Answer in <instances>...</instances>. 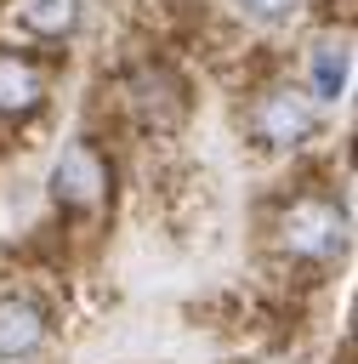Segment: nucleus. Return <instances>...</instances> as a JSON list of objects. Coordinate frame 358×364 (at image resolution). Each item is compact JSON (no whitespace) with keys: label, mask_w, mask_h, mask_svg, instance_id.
<instances>
[{"label":"nucleus","mask_w":358,"mask_h":364,"mask_svg":"<svg viewBox=\"0 0 358 364\" xmlns=\"http://www.w3.org/2000/svg\"><path fill=\"white\" fill-rule=\"evenodd\" d=\"M45 102V68L28 51L0 46V119H28Z\"/></svg>","instance_id":"0eeeda50"},{"label":"nucleus","mask_w":358,"mask_h":364,"mask_svg":"<svg viewBox=\"0 0 358 364\" xmlns=\"http://www.w3.org/2000/svg\"><path fill=\"white\" fill-rule=\"evenodd\" d=\"M347 85H352V46H347V34H324L307 51V85L301 91L324 108V102H341Z\"/></svg>","instance_id":"423d86ee"},{"label":"nucleus","mask_w":358,"mask_h":364,"mask_svg":"<svg viewBox=\"0 0 358 364\" xmlns=\"http://www.w3.org/2000/svg\"><path fill=\"white\" fill-rule=\"evenodd\" d=\"M125 108L148 136H170L188 119V85H182V74L170 63L148 57V63H136L125 74Z\"/></svg>","instance_id":"20e7f679"},{"label":"nucleus","mask_w":358,"mask_h":364,"mask_svg":"<svg viewBox=\"0 0 358 364\" xmlns=\"http://www.w3.org/2000/svg\"><path fill=\"white\" fill-rule=\"evenodd\" d=\"M244 119H250V136L261 142V148H301L307 136H318V102L301 91V85H290V80H273V85H261L256 97H250V108H244Z\"/></svg>","instance_id":"7ed1b4c3"},{"label":"nucleus","mask_w":358,"mask_h":364,"mask_svg":"<svg viewBox=\"0 0 358 364\" xmlns=\"http://www.w3.org/2000/svg\"><path fill=\"white\" fill-rule=\"evenodd\" d=\"M114 193V159L97 136H74L63 142V154L51 159V199L63 216H97Z\"/></svg>","instance_id":"f03ea898"},{"label":"nucleus","mask_w":358,"mask_h":364,"mask_svg":"<svg viewBox=\"0 0 358 364\" xmlns=\"http://www.w3.org/2000/svg\"><path fill=\"white\" fill-rule=\"evenodd\" d=\"M51 341V313L28 290L0 296V364H34Z\"/></svg>","instance_id":"39448f33"},{"label":"nucleus","mask_w":358,"mask_h":364,"mask_svg":"<svg viewBox=\"0 0 358 364\" xmlns=\"http://www.w3.org/2000/svg\"><path fill=\"white\" fill-rule=\"evenodd\" d=\"M85 0H11V23L34 40H68L80 28Z\"/></svg>","instance_id":"6e6552de"},{"label":"nucleus","mask_w":358,"mask_h":364,"mask_svg":"<svg viewBox=\"0 0 358 364\" xmlns=\"http://www.w3.org/2000/svg\"><path fill=\"white\" fill-rule=\"evenodd\" d=\"M301 6H307V0H233V11H239L244 23H261V28H278V23H290Z\"/></svg>","instance_id":"1a4fd4ad"},{"label":"nucleus","mask_w":358,"mask_h":364,"mask_svg":"<svg viewBox=\"0 0 358 364\" xmlns=\"http://www.w3.org/2000/svg\"><path fill=\"white\" fill-rule=\"evenodd\" d=\"M273 245H278V256H284L290 267L324 273V267H335V262L347 256V245H352V216H347V205H335L330 193L301 188V193H290V199L278 205V216H273Z\"/></svg>","instance_id":"f257e3e1"},{"label":"nucleus","mask_w":358,"mask_h":364,"mask_svg":"<svg viewBox=\"0 0 358 364\" xmlns=\"http://www.w3.org/2000/svg\"><path fill=\"white\" fill-rule=\"evenodd\" d=\"M261 364H295V358H261Z\"/></svg>","instance_id":"9d476101"}]
</instances>
